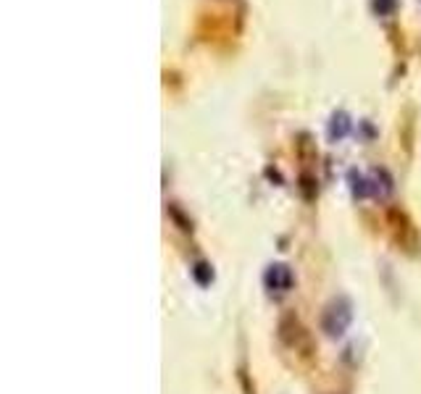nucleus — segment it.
Wrapping results in <instances>:
<instances>
[{
	"label": "nucleus",
	"instance_id": "f257e3e1",
	"mask_svg": "<svg viewBox=\"0 0 421 394\" xmlns=\"http://www.w3.org/2000/svg\"><path fill=\"white\" fill-rule=\"evenodd\" d=\"M350 321H353L350 302H348V300H334V302H329V308L324 310L321 328L327 331L329 337H342V334H345V328L350 326Z\"/></svg>",
	"mask_w": 421,
	"mask_h": 394
},
{
	"label": "nucleus",
	"instance_id": "f03ea898",
	"mask_svg": "<svg viewBox=\"0 0 421 394\" xmlns=\"http://www.w3.org/2000/svg\"><path fill=\"white\" fill-rule=\"evenodd\" d=\"M263 284H266L269 292L285 294V292H289L292 284H295V276H292V271H289V265H285V263H274V265H269V268H266V274H263Z\"/></svg>",
	"mask_w": 421,
	"mask_h": 394
},
{
	"label": "nucleus",
	"instance_id": "7ed1b4c3",
	"mask_svg": "<svg viewBox=\"0 0 421 394\" xmlns=\"http://www.w3.org/2000/svg\"><path fill=\"white\" fill-rule=\"evenodd\" d=\"M279 337H282V341H285V344H289V347H298V341L303 339L301 321H298L292 313H287L282 321H279Z\"/></svg>",
	"mask_w": 421,
	"mask_h": 394
},
{
	"label": "nucleus",
	"instance_id": "20e7f679",
	"mask_svg": "<svg viewBox=\"0 0 421 394\" xmlns=\"http://www.w3.org/2000/svg\"><path fill=\"white\" fill-rule=\"evenodd\" d=\"M348 129H350L348 116H345V113H334L332 121H329V137H332V140H342V137L348 134Z\"/></svg>",
	"mask_w": 421,
	"mask_h": 394
},
{
	"label": "nucleus",
	"instance_id": "39448f33",
	"mask_svg": "<svg viewBox=\"0 0 421 394\" xmlns=\"http://www.w3.org/2000/svg\"><path fill=\"white\" fill-rule=\"evenodd\" d=\"M348 179H350V189H353L355 197H366L368 195V182L358 173V171H350L348 173Z\"/></svg>",
	"mask_w": 421,
	"mask_h": 394
},
{
	"label": "nucleus",
	"instance_id": "423d86ee",
	"mask_svg": "<svg viewBox=\"0 0 421 394\" xmlns=\"http://www.w3.org/2000/svg\"><path fill=\"white\" fill-rule=\"evenodd\" d=\"M192 274H195V279L200 284H208L210 279H213V271H210L208 263H197L195 268H192Z\"/></svg>",
	"mask_w": 421,
	"mask_h": 394
},
{
	"label": "nucleus",
	"instance_id": "0eeeda50",
	"mask_svg": "<svg viewBox=\"0 0 421 394\" xmlns=\"http://www.w3.org/2000/svg\"><path fill=\"white\" fill-rule=\"evenodd\" d=\"M395 6H397V0H374V11L379 16H390L395 11Z\"/></svg>",
	"mask_w": 421,
	"mask_h": 394
}]
</instances>
